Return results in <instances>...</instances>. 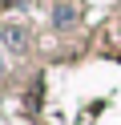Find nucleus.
Wrapping results in <instances>:
<instances>
[{
	"label": "nucleus",
	"mask_w": 121,
	"mask_h": 125,
	"mask_svg": "<svg viewBox=\"0 0 121 125\" xmlns=\"http://www.w3.org/2000/svg\"><path fill=\"white\" fill-rule=\"evenodd\" d=\"M4 44H8L12 52H20V49H24V28H20V24H4Z\"/></svg>",
	"instance_id": "1"
},
{
	"label": "nucleus",
	"mask_w": 121,
	"mask_h": 125,
	"mask_svg": "<svg viewBox=\"0 0 121 125\" xmlns=\"http://www.w3.org/2000/svg\"><path fill=\"white\" fill-rule=\"evenodd\" d=\"M53 20H56V28H69V24H73V8H61Z\"/></svg>",
	"instance_id": "2"
}]
</instances>
